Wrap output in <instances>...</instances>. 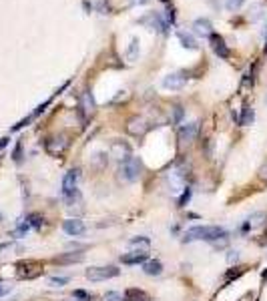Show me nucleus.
I'll use <instances>...</instances> for the list:
<instances>
[{
  "label": "nucleus",
  "instance_id": "nucleus-21",
  "mask_svg": "<svg viewBox=\"0 0 267 301\" xmlns=\"http://www.w3.org/2000/svg\"><path fill=\"white\" fill-rule=\"evenodd\" d=\"M143 271L147 275H161L163 273V265L159 261H145L143 263Z\"/></svg>",
  "mask_w": 267,
  "mask_h": 301
},
{
  "label": "nucleus",
  "instance_id": "nucleus-7",
  "mask_svg": "<svg viewBox=\"0 0 267 301\" xmlns=\"http://www.w3.org/2000/svg\"><path fill=\"white\" fill-rule=\"evenodd\" d=\"M111 157L117 161H125L131 157V147L125 141H113L111 145Z\"/></svg>",
  "mask_w": 267,
  "mask_h": 301
},
{
  "label": "nucleus",
  "instance_id": "nucleus-11",
  "mask_svg": "<svg viewBox=\"0 0 267 301\" xmlns=\"http://www.w3.org/2000/svg\"><path fill=\"white\" fill-rule=\"evenodd\" d=\"M167 181H169V185H171V189H173L175 193L183 191V189H185V183H187V179H185V173H183V171H179V169L171 171V173L167 175Z\"/></svg>",
  "mask_w": 267,
  "mask_h": 301
},
{
  "label": "nucleus",
  "instance_id": "nucleus-30",
  "mask_svg": "<svg viewBox=\"0 0 267 301\" xmlns=\"http://www.w3.org/2000/svg\"><path fill=\"white\" fill-rule=\"evenodd\" d=\"M75 297H79V299H92V295L90 293H87V291H75Z\"/></svg>",
  "mask_w": 267,
  "mask_h": 301
},
{
  "label": "nucleus",
  "instance_id": "nucleus-10",
  "mask_svg": "<svg viewBox=\"0 0 267 301\" xmlns=\"http://www.w3.org/2000/svg\"><path fill=\"white\" fill-rule=\"evenodd\" d=\"M67 149V139L65 137H52L46 141V150L50 155H63Z\"/></svg>",
  "mask_w": 267,
  "mask_h": 301
},
{
  "label": "nucleus",
  "instance_id": "nucleus-26",
  "mask_svg": "<svg viewBox=\"0 0 267 301\" xmlns=\"http://www.w3.org/2000/svg\"><path fill=\"white\" fill-rule=\"evenodd\" d=\"M69 283V277H50L48 279V285L50 287H63Z\"/></svg>",
  "mask_w": 267,
  "mask_h": 301
},
{
  "label": "nucleus",
  "instance_id": "nucleus-12",
  "mask_svg": "<svg viewBox=\"0 0 267 301\" xmlns=\"http://www.w3.org/2000/svg\"><path fill=\"white\" fill-rule=\"evenodd\" d=\"M197 131H199L197 123H187V125H181V129H179V139H181L183 143H191V141L197 137Z\"/></svg>",
  "mask_w": 267,
  "mask_h": 301
},
{
  "label": "nucleus",
  "instance_id": "nucleus-16",
  "mask_svg": "<svg viewBox=\"0 0 267 301\" xmlns=\"http://www.w3.org/2000/svg\"><path fill=\"white\" fill-rule=\"evenodd\" d=\"M177 38H179V42H181V46L183 48H189V50H195L199 44H197V40H195V36L193 34H189V32H185V30H179L177 32Z\"/></svg>",
  "mask_w": 267,
  "mask_h": 301
},
{
  "label": "nucleus",
  "instance_id": "nucleus-6",
  "mask_svg": "<svg viewBox=\"0 0 267 301\" xmlns=\"http://www.w3.org/2000/svg\"><path fill=\"white\" fill-rule=\"evenodd\" d=\"M141 24H145L149 30H159V32H165V20L161 18V14L159 12H151L147 14L145 18H141Z\"/></svg>",
  "mask_w": 267,
  "mask_h": 301
},
{
  "label": "nucleus",
  "instance_id": "nucleus-34",
  "mask_svg": "<svg viewBox=\"0 0 267 301\" xmlns=\"http://www.w3.org/2000/svg\"><path fill=\"white\" fill-rule=\"evenodd\" d=\"M133 2H135V4H147L149 0H133Z\"/></svg>",
  "mask_w": 267,
  "mask_h": 301
},
{
  "label": "nucleus",
  "instance_id": "nucleus-32",
  "mask_svg": "<svg viewBox=\"0 0 267 301\" xmlns=\"http://www.w3.org/2000/svg\"><path fill=\"white\" fill-rule=\"evenodd\" d=\"M259 179H263V181H267V165H263V167L259 169Z\"/></svg>",
  "mask_w": 267,
  "mask_h": 301
},
{
  "label": "nucleus",
  "instance_id": "nucleus-14",
  "mask_svg": "<svg viewBox=\"0 0 267 301\" xmlns=\"http://www.w3.org/2000/svg\"><path fill=\"white\" fill-rule=\"evenodd\" d=\"M193 30H195V34H199V36H211V34H213V26H211V22H209L207 18H197V20L193 22Z\"/></svg>",
  "mask_w": 267,
  "mask_h": 301
},
{
  "label": "nucleus",
  "instance_id": "nucleus-9",
  "mask_svg": "<svg viewBox=\"0 0 267 301\" xmlns=\"http://www.w3.org/2000/svg\"><path fill=\"white\" fill-rule=\"evenodd\" d=\"M211 46H213V53H215L219 59H227L229 57V48L225 44V40L219 36V34H211Z\"/></svg>",
  "mask_w": 267,
  "mask_h": 301
},
{
  "label": "nucleus",
  "instance_id": "nucleus-25",
  "mask_svg": "<svg viewBox=\"0 0 267 301\" xmlns=\"http://www.w3.org/2000/svg\"><path fill=\"white\" fill-rule=\"evenodd\" d=\"M131 247H139V251H149V239L139 237V239H131Z\"/></svg>",
  "mask_w": 267,
  "mask_h": 301
},
{
  "label": "nucleus",
  "instance_id": "nucleus-18",
  "mask_svg": "<svg viewBox=\"0 0 267 301\" xmlns=\"http://www.w3.org/2000/svg\"><path fill=\"white\" fill-rule=\"evenodd\" d=\"M265 221H267V215H265L263 211H257V213H253V215L247 219L245 229H257V227H261Z\"/></svg>",
  "mask_w": 267,
  "mask_h": 301
},
{
  "label": "nucleus",
  "instance_id": "nucleus-27",
  "mask_svg": "<svg viewBox=\"0 0 267 301\" xmlns=\"http://www.w3.org/2000/svg\"><path fill=\"white\" fill-rule=\"evenodd\" d=\"M251 121H253V109L245 107V115H243V119H241V125H249Z\"/></svg>",
  "mask_w": 267,
  "mask_h": 301
},
{
  "label": "nucleus",
  "instance_id": "nucleus-24",
  "mask_svg": "<svg viewBox=\"0 0 267 301\" xmlns=\"http://www.w3.org/2000/svg\"><path fill=\"white\" fill-rule=\"evenodd\" d=\"M245 2H247V0H225V8H227L229 12H237V10L243 8Z\"/></svg>",
  "mask_w": 267,
  "mask_h": 301
},
{
  "label": "nucleus",
  "instance_id": "nucleus-22",
  "mask_svg": "<svg viewBox=\"0 0 267 301\" xmlns=\"http://www.w3.org/2000/svg\"><path fill=\"white\" fill-rule=\"evenodd\" d=\"M263 14H265V6H263V4H253L251 10H249V18H251L253 22L259 20V18H263Z\"/></svg>",
  "mask_w": 267,
  "mask_h": 301
},
{
  "label": "nucleus",
  "instance_id": "nucleus-5",
  "mask_svg": "<svg viewBox=\"0 0 267 301\" xmlns=\"http://www.w3.org/2000/svg\"><path fill=\"white\" fill-rule=\"evenodd\" d=\"M161 84H163V88H167V90H181V88L187 84V75H185V73H171V75L163 76Z\"/></svg>",
  "mask_w": 267,
  "mask_h": 301
},
{
  "label": "nucleus",
  "instance_id": "nucleus-20",
  "mask_svg": "<svg viewBox=\"0 0 267 301\" xmlns=\"http://www.w3.org/2000/svg\"><path fill=\"white\" fill-rule=\"evenodd\" d=\"M125 301H149V295L141 289H127L125 291Z\"/></svg>",
  "mask_w": 267,
  "mask_h": 301
},
{
  "label": "nucleus",
  "instance_id": "nucleus-23",
  "mask_svg": "<svg viewBox=\"0 0 267 301\" xmlns=\"http://www.w3.org/2000/svg\"><path fill=\"white\" fill-rule=\"evenodd\" d=\"M81 109L85 111V115L92 113V109H94V100H92V96H90L89 92H85V94H83V107H81Z\"/></svg>",
  "mask_w": 267,
  "mask_h": 301
},
{
  "label": "nucleus",
  "instance_id": "nucleus-2",
  "mask_svg": "<svg viewBox=\"0 0 267 301\" xmlns=\"http://www.w3.org/2000/svg\"><path fill=\"white\" fill-rule=\"evenodd\" d=\"M141 177V161L137 157H129L119 165V179L125 183H135Z\"/></svg>",
  "mask_w": 267,
  "mask_h": 301
},
{
  "label": "nucleus",
  "instance_id": "nucleus-29",
  "mask_svg": "<svg viewBox=\"0 0 267 301\" xmlns=\"http://www.w3.org/2000/svg\"><path fill=\"white\" fill-rule=\"evenodd\" d=\"M239 259V251H229V255H227V261L229 263H235Z\"/></svg>",
  "mask_w": 267,
  "mask_h": 301
},
{
  "label": "nucleus",
  "instance_id": "nucleus-13",
  "mask_svg": "<svg viewBox=\"0 0 267 301\" xmlns=\"http://www.w3.org/2000/svg\"><path fill=\"white\" fill-rule=\"evenodd\" d=\"M127 131H129L131 135H135V137L145 135V131H147V121L141 119V117H133V119L129 121V125H127Z\"/></svg>",
  "mask_w": 267,
  "mask_h": 301
},
{
  "label": "nucleus",
  "instance_id": "nucleus-31",
  "mask_svg": "<svg viewBox=\"0 0 267 301\" xmlns=\"http://www.w3.org/2000/svg\"><path fill=\"white\" fill-rule=\"evenodd\" d=\"M10 291H12V285H0V297L6 295V293H10Z\"/></svg>",
  "mask_w": 267,
  "mask_h": 301
},
{
  "label": "nucleus",
  "instance_id": "nucleus-33",
  "mask_svg": "<svg viewBox=\"0 0 267 301\" xmlns=\"http://www.w3.org/2000/svg\"><path fill=\"white\" fill-rule=\"evenodd\" d=\"M8 145V137H2V139H0V149H4Z\"/></svg>",
  "mask_w": 267,
  "mask_h": 301
},
{
  "label": "nucleus",
  "instance_id": "nucleus-28",
  "mask_svg": "<svg viewBox=\"0 0 267 301\" xmlns=\"http://www.w3.org/2000/svg\"><path fill=\"white\" fill-rule=\"evenodd\" d=\"M104 301H123V295L117 293V291H109L104 295Z\"/></svg>",
  "mask_w": 267,
  "mask_h": 301
},
{
  "label": "nucleus",
  "instance_id": "nucleus-19",
  "mask_svg": "<svg viewBox=\"0 0 267 301\" xmlns=\"http://www.w3.org/2000/svg\"><path fill=\"white\" fill-rule=\"evenodd\" d=\"M139 44H141L139 38L133 36V38H131V44H129V48H127V59H129L131 63L139 59V53H141V46H139Z\"/></svg>",
  "mask_w": 267,
  "mask_h": 301
},
{
  "label": "nucleus",
  "instance_id": "nucleus-1",
  "mask_svg": "<svg viewBox=\"0 0 267 301\" xmlns=\"http://www.w3.org/2000/svg\"><path fill=\"white\" fill-rule=\"evenodd\" d=\"M219 237H225V231L217 225H197V227H191L187 233H185V241H217Z\"/></svg>",
  "mask_w": 267,
  "mask_h": 301
},
{
  "label": "nucleus",
  "instance_id": "nucleus-3",
  "mask_svg": "<svg viewBox=\"0 0 267 301\" xmlns=\"http://www.w3.org/2000/svg\"><path fill=\"white\" fill-rule=\"evenodd\" d=\"M117 275H119V269L113 265H100V267L87 269V279H90V281H104V279H111Z\"/></svg>",
  "mask_w": 267,
  "mask_h": 301
},
{
  "label": "nucleus",
  "instance_id": "nucleus-17",
  "mask_svg": "<svg viewBox=\"0 0 267 301\" xmlns=\"http://www.w3.org/2000/svg\"><path fill=\"white\" fill-rule=\"evenodd\" d=\"M85 259V255L81 253V251H75V253H65L61 257H57L55 261L61 263V265H71V263H81Z\"/></svg>",
  "mask_w": 267,
  "mask_h": 301
},
{
  "label": "nucleus",
  "instance_id": "nucleus-8",
  "mask_svg": "<svg viewBox=\"0 0 267 301\" xmlns=\"http://www.w3.org/2000/svg\"><path fill=\"white\" fill-rule=\"evenodd\" d=\"M63 229H65V233L71 235V237L85 235V231H87V227H85V223H83L81 219H67V221L63 223Z\"/></svg>",
  "mask_w": 267,
  "mask_h": 301
},
{
  "label": "nucleus",
  "instance_id": "nucleus-4",
  "mask_svg": "<svg viewBox=\"0 0 267 301\" xmlns=\"http://www.w3.org/2000/svg\"><path fill=\"white\" fill-rule=\"evenodd\" d=\"M77 185H79V171L73 169L63 179V195H65V199L69 201V203L77 197Z\"/></svg>",
  "mask_w": 267,
  "mask_h": 301
},
{
  "label": "nucleus",
  "instance_id": "nucleus-15",
  "mask_svg": "<svg viewBox=\"0 0 267 301\" xmlns=\"http://www.w3.org/2000/svg\"><path fill=\"white\" fill-rule=\"evenodd\" d=\"M121 259H123V263H127V265H139V263H145V261H147V253H145V251H131L129 255H123Z\"/></svg>",
  "mask_w": 267,
  "mask_h": 301
},
{
  "label": "nucleus",
  "instance_id": "nucleus-35",
  "mask_svg": "<svg viewBox=\"0 0 267 301\" xmlns=\"http://www.w3.org/2000/svg\"><path fill=\"white\" fill-rule=\"evenodd\" d=\"M265 50H267V46H265Z\"/></svg>",
  "mask_w": 267,
  "mask_h": 301
}]
</instances>
